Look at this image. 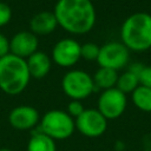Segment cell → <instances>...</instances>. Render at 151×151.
Segmentation results:
<instances>
[{"label":"cell","mask_w":151,"mask_h":151,"mask_svg":"<svg viewBox=\"0 0 151 151\" xmlns=\"http://www.w3.org/2000/svg\"><path fill=\"white\" fill-rule=\"evenodd\" d=\"M58 26L57 18L53 12H39L34 14L29 21L31 32L37 34H48L52 33Z\"/></svg>","instance_id":"12"},{"label":"cell","mask_w":151,"mask_h":151,"mask_svg":"<svg viewBox=\"0 0 151 151\" xmlns=\"http://www.w3.org/2000/svg\"><path fill=\"white\" fill-rule=\"evenodd\" d=\"M76 130L74 119L63 110L47 111L39 122V131L53 140L70 138Z\"/></svg>","instance_id":"4"},{"label":"cell","mask_w":151,"mask_h":151,"mask_svg":"<svg viewBox=\"0 0 151 151\" xmlns=\"http://www.w3.org/2000/svg\"><path fill=\"white\" fill-rule=\"evenodd\" d=\"M31 79L26 59L12 53L0 58V90L9 96L21 93Z\"/></svg>","instance_id":"3"},{"label":"cell","mask_w":151,"mask_h":151,"mask_svg":"<svg viewBox=\"0 0 151 151\" xmlns=\"http://www.w3.org/2000/svg\"><path fill=\"white\" fill-rule=\"evenodd\" d=\"M130 52L123 42L110 41L100 46L97 63L100 67L118 71L129 63Z\"/></svg>","instance_id":"6"},{"label":"cell","mask_w":151,"mask_h":151,"mask_svg":"<svg viewBox=\"0 0 151 151\" xmlns=\"http://www.w3.org/2000/svg\"><path fill=\"white\" fill-rule=\"evenodd\" d=\"M9 53V40L2 33H0V58Z\"/></svg>","instance_id":"22"},{"label":"cell","mask_w":151,"mask_h":151,"mask_svg":"<svg viewBox=\"0 0 151 151\" xmlns=\"http://www.w3.org/2000/svg\"><path fill=\"white\" fill-rule=\"evenodd\" d=\"M26 63L29 76L37 79L46 77L51 70V59L45 52L41 51H37L31 54L26 59Z\"/></svg>","instance_id":"13"},{"label":"cell","mask_w":151,"mask_h":151,"mask_svg":"<svg viewBox=\"0 0 151 151\" xmlns=\"http://www.w3.org/2000/svg\"><path fill=\"white\" fill-rule=\"evenodd\" d=\"M53 13L58 25L72 34H85L96 24V8L91 0H58Z\"/></svg>","instance_id":"1"},{"label":"cell","mask_w":151,"mask_h":151,"mask_svg":"<svg viewBox=\"0 0 151 151\" xmlns=\"http://www.w3.org/2000/svg\"><path fill=\"white\" fill-rule=\"evenodd\" d=\"M11 18H12L11 7L5 2H0V27L8 24Z\"/></svg>","instance_id":"20"},{"label":"cell","mask_w":151,"mask_h":151,"mask_svg":"<svg viewBox=\"0 0 151 151\" xmlns=\"http://www.w3.org/2000/svg\"><path fill=\"white\" fill-rule=\"evenodd\" d=\"M61 88L72 100L85 99L96 90L93 78L87 72L81 70L66 72L61 79Z\"/></svg>","instance_id":"5"},{"label":"cell","mask_w":151,"mask_h":151,"mask_svg":"<svg viewBox=\"0 0 151 151\" xmlns=\"http://www.w3.org/2000/svg\"><path fill=\"white\" fill-rule=\"evenodd\" d=\"M143 68H144V65H143L142 63H133V64H131V66L129 67V70H127V71L132 72L133 74H136V76L138 77V76H139V73L143 71Z\"/></svg>","instance_id":"23"},{"label":"cell","mask_w":151,"mask_h":151,"mask_svg":"<svg viewBox=\"0 0 151 151\" xmlns=\"http://www.w3.org/2000/svg\"><path fill=\"white\" fill-rule=\"evenodd\" d=\"M99 48L100 46H98L94 42H86L80 46V57L86 60H97Z\"/></svg>","instance_id":"18"},{"label":"cell","mask_w":151,"mask_h":151,"mask_svg":"<svg viewBox=\"0 0 151 151\" xmlns=\"http://www.w3.org/2000/svg\"><path fill=\"white\" fill-rule=\"evenodd\" d=\"M139 86V80L138 77L136 74H133L130 71L124 72L123 74L118 76V80H117V85L116 87L122 91L123 93H132L137 87Z\"/></svg>","instance_id":"17"},{"label":"cell","mask_w":151,"mask_h":151,"mask_svg":"<svg viewBox=\"0 0 151 151\" xmlns=\"http://www.w3.org/2000/svg\"><path fill=\"white\" fill-rule=\"evenodd\" d=\"M139 85L151 88V66H144L143 71L138 76Z\"/></svg>","instance_id":"21"},{"label":"cell","mask_w":151,"mask_h":151,"mask_svg":"<svg viewBox=\"0 0 151 151\" xmlns=\"http://www.w3.org/2000/svg\"><path fill=\"white\" fill-rule=\"evenodd\" d=\"M40 122L39 112L29 105H20L14 107L8 114V123L19 131H28L34 129Z\"/></svg>","instance_id":"10"},{"label":"cell","mask_w":151,"mask_h":151,"mask_svg":"<svg viewBox=\"0 0 151 151\" xmlns=\"http://www.w3.org/2000/svg\"><path fill=\"white\" fill-rule=\"evenodd\" d=\"M38 37L31 31H21L15 33L9 40V53L27 59L31 54L38 51Z\"/></svg>","instance_id":"11"},{"label":"cell","mask_w":151,"mask_h":151,"mask_svg":"<svg viewBox=\"0 0 151 151\" xmlns=\"http://www.w3.org/2000/svg\"><path fill=\"white\" fill-rule=\"evenodd\" d=\"M120 38L129 51L144 52L151 48V14L137 12L129 15L122 25Z\"/></svg>","instance_id":"2"},{"label":"cell","mask_w":151,"mask_h":151,"mask_svg":"<svg viewBox=\"0 0 151 151\" xmlns=\"http://www.w3.org/2000/svg\"><path fill=\"white\" fill-rule=\"evenodd\" d=\"M84 111H85V107H84V105L81 104L80 100H71L67 105V113L73 119L78 118Z\"/></svg>","instance_id":"19"},{"label":"cell","mask_w":151,"mask_h":151,"mask_svg":"<svg viewBox=\"0 0 151 151\" xmlns=\"http://www.w3.org/2000/svg\"><path fill=\"white\" fill-rule=\"evenodd\" d=\"M133 105L143 111V112H151V88L139 85L132 93H131Z\"/></svg>","instance_id":"16"},{"label":"cell","mask_w":151,"mask_h":151,"mask_svg":"<svg viewBox=\"0 0 151 151\" xmlns=\"http://www.w3.org/2000/svg\"><path fill=\"white\" fill-rule=\"evenodd\" d=\"M92 78H93L94 87L104 91V90L116 87L117 80H118V73L117 71L111 70V68L99 67Z\"/></svg>","instance_id":"14"},{"label":"cell","mask_w":151,"mask_h":151,"mask_svg":"<svg viewBox=\"0 0 151 151\" xmlns=\"http://www.w3.org/2000/svg\"><path fill=\"white\" fill-rule=\"evenodd\" d=\"M80 44L74 39H61L52 48L53 61L61 67H70L78 63L80 57Z\"/></svg>","instance_id":"9"},{"label":"cell","mask_w":151,"mask_h":151,"mask_svg":"<svg viewBox=\"0 0 151 151\" xmlns=\"http://www.w3.org/2000/svg\"><path fill=\"white\" fill-rule=\"evenodd\" d=\"M127 105L126 94L119 91L117 87H112L109 90H104L98 98V111L107 119H117L119 118Z\"/></svg>","instance_id":"7"},{"label":"cell","mask_w":151,"mask_h":151,"mask_svg":"<svg viewBox=\"0 0 151 151\" xmlns=\"http://www.w3.org/2000/svg\"><path fill=\"white\" fill-rule=\"evenodd\" d=\"M26 151H57L55 140L38 131L29 138Z\"/></svg>","instance_id":"15"},{"label":"cell","mask_w":151,"mask_h":151,"mask_svg":"<svg viewBox=\"0 0 151 151\" xmlns=\"http://www.w3.org/2000/svg\"><path fill=\"white\" fill-rule=\"evenodd\" d=\"M0 151H13V150L7 149V147H1V149H0Z\"/></svg>","instance_id":"24"},{"label":"cell","mask_w":151,"mask_h":151,"mask_svg":"<svg viewBox=\"0 0 151 151\" xmlns=\"http://www.w3.org/2000/svg\"><path fill=\"white\" fill-rule=\"evenodd\" d=\"M76 129L85 137L97 138L105 133L107 119L97 109H85V111L74 119Z\"/></svg>","instance_id":"8"}]
</instances>
